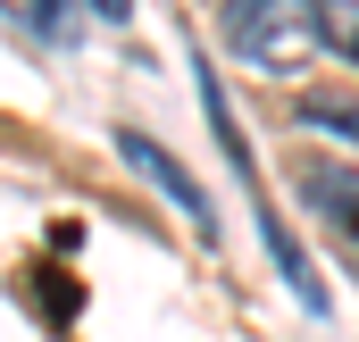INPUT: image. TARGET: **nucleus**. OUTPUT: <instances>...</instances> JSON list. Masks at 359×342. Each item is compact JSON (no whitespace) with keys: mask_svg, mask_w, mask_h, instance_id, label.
Here are the masks:
<instances>
[{"mask_svg":"<svg viewBox=\"0 0 359 342\" xmlns=\"http://www.w3.org/2000/svg\"><path fill=\"white\" fill-rule=\"evenodd\" d=\"M117 159L142 175V184H151L168 209H184V226H192V234H217V209H209V192H201V184L184 175V159H168V151H159L142 125H126V134H117Z\"/></svg>","mask_w":359,"mask_h":342,"instance_id":"f03ea898","label":"nucleus"},{"mask_svg":"<svg viewBox=\"0 0 359 342\" xmlns=\"http://www.w3.org/2000/svg\"><path fill=\"white\" fill-rule=\"evenodd\" d=\"M217 42L251 76H301L326 50L318 42V0H226L217 8Z\"/></svg>","mask_w":359,"mask_h":342,"instance_id":"f257e3e1","label":"nucleus"},{"mask_svg":"<svg viewBox=\"0 0 359 342\" xmlns=\"http://www.w3.org/2000/svg\"><path fill=\"white\" fill-rule=\"evenodd\" d=\"M301 200L351 242V267H359V175L334 167V159H309V167H301Z\"/></svg>","mask_w":359,"mask_h":342,"instance_id":"7ed1b4c3","label":"nucleus"},{"mask_svg":"<svg viewBox=\"0 0 359 342\" xmlns=\"http://www.w3.org/2000/svg\"><path fill=\"white\" fill-rule=\"evenodd\" d=\"M259 234H268V251H276V275L292 284V301H301L309 317H326V275H318V267L301 259V242H292V226H284L276 209H259Z\"/></svg>","mask_w":359,"mask_h":342,"instance_id":"20e7f679","label":"nucleus"},{"mask_svg":"<svg viewBox=\"0 0 359 342\" xmlns=\"http://www.w3.org/2000/svg\"><path fill=\"white\" fill-rule=\"evenodd\" d=\"M318 42L359 67V0H318Z\"/></svg>","mask_w":359,"mask_h":342,"instance_id":"39448f33","label":"nucleus"},{"mask_svg":"<svg viewBox=\"0 0 359 342\" xmlns=\"http://www.w3.org/2000/svg\"><path fill=\"white\" fill-rule=\"evenodd\" d=\"M92 8H100L109 25H126V17H134V0H92Z\"/></svg>","mask_w":359,"mask_h":342,"instance_id":"0eeeda50","label":"nucleus"},{"mask_svg":"<svg viewBox=\"0 0 359 342\" xmlns=\"http://www.w3.org/2000/svg\"><path fill=\"white\" fill-rule=\"evenodd\" d=\"M301 125H318V134H334V142L359 151V109L351 100H301Z\"/></svg>","mask_w":359,"mask_h":342,"instance_id":"423d86ee","label":"nucleus"}]
</instances>
